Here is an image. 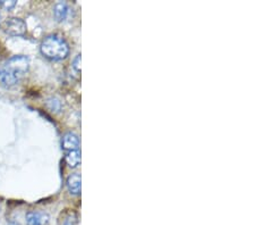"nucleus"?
<instances>
[{
  "instance_id": "obj_1",
  "label": "nucleus",
  "mask_w": 255,
  "mask_h": 225,
  "mask_svg": "<svg viewBox=\"0 0 255 225\" xmlns=\"http://www.w3.org/2000/svg\"><path fill=\"white\" fill-rule=\"evenodd\" d=\"M41 54L50 60H63L69 52L68 43L57 34L46 36L40 46Z\"/></svg>"
},
{
  "instance_id": "obj_2",
  "label": "nucleus",
  "mask_w": 255,
  "mask_h": 225,
  "mask_svg": "<svg viewBox=\"0 0 255 225\" xmlns=\"http://www.w3.org/2000/svg\"><path fill=\"white\" fill-rule=\"evenodd\" d=\"M2 67L20 80L30 68V60L26 56L23 55L14 56L8 59Z\"/></svg>"
},
{
  "instance_id": "obj_3",
  "label": "nucleus",
  "mask_w": 255,
  "mask_h": 225,
  "mask_svg": "<svg viewBox=\"0 0 255 225\" xmlns=\"http://www.w3.org/2000/svg\"><path fill=\"white\" fill-rule=\"evenodd\" d=\"M3 31L8 35L22 36L26 32V24L23 19L18 17H10L6 19V22L3 23Z\"/></svg>"
},
{
  "instance_id": "obj_4",
  "label": "nucleus",
  "mask_w": 255,
  "mask_h": 225,
  "mask_svg": "<svg viewBox=\"0 0 255 225\" xmlns=\"http://www.w3.org/2000/svg\"><path fill=\"white\" fill-rule=\"evenodd\" d=\"M61 147L67 153V151L79 150L80 147V139L75 133L68 132L64 134L63 139H61Z\"/></svg>"
},
{
  "instance_id": "obj_5",
  "label": "nucleus",
  "mask_w": 255,
  "mask_h": 225,
  "mask_svg": "<svg viewBox=\"0 0 255 225\" xmlns=\"http://www.w3.org/2000/svg\"><path fill=\"white\" fill-rule=\"evenodd\" d=\"M27 225H47L49 216L41 212H28L25 216Z\"/></svg>"
},
{
  "instance_id": "obj_6",
  "label": "nucleus",
  "mask_w": 255,
  "mask_h": 225,
  "mask_svg": "<svg viewBox=\"0 0 255 225\" xmlns=\"http://www.w3.org/2000/svg\"><path fill=\"white\" fill-rule=\"evenodd\" d=\"M81 183H82V179L79 173L71 174L67 178V181H66L67 189L72 195H75V196L81 194Z\"/></svg>"
},
{
  "instance_id": "obj_7",
  "label": "nucleus",
  "mask_w": 255,
  "mask_h": 225,
  "mask_svg": "<svg viewBox=\"0 0 255 225\" xmlns=\"http://www.w3.org/2000/svg\"><path fill=\"white\" fill-rule=\"evenodd\" d=\"M18 82H19L18 77H16L3 67H0V83H1L3 87H7V88L14 87V85L18 83Z\"/></svg>"
},
{
  "instance_id": "obj_8",
  "label": "nucleus",
  "mask_w": 255,
  "mask_h": 225,
  "mask_svg": "<svg viewBox=\"0 0 255 225\" xmlns=\"http://www.w3.org/2000/svg\"><path fill=\"white\" fill-rule=\"evenodd\" d=\"M68 5L64 1H59L57 2L55 7H53V15H55V17L57 20H59V22H63V20L66 19V17L68 16Z\"/></svg>"
},
{
  "instance_id": "obj_9",
  "label": "nucleus",
  "mask_w": 255,
  "mask_h": 225,
  "mask_svg": "<svg viewBox=\"0 0 255 225\" xmlns=\"http://www.w3.org/2000/svg\"><path fill=\"white\" fill-rule=\"evenodd\" d=\"M65 161L67 163V165L69 167H76L77 165H80L81 163V151L80 150H73V151H67L66 153V157Z\"/></svg>"
},
{
  "instance_id": "obj_10",
  "label": "nucleus",
  "mask_w": 255,
  "mask_h": 225,
  "mask_svg": "<svg viewBox=\"0 0 255 225\" xmlns=\"http://www.w3.org/2000/svg\"><path fill=\"white\" fill-rule=\"evenodd\" d=\"M47 107L51 110V112H55V113H58L59 110L61 109V102L59 99H57V98H49L46 102Z\"/></svg>"
},
{
  "instance_id": "obj_11",
  "label": "nucleus",
  "mask_w": 255,
  "mask_h": 225,
  "mask_svg": "<svg viewBox=\"0 0 255 225\" xmlns=\"http://www.w3.org/2000/svg\"><path fill=\"white\" fill-rule=\"evenodd\" d=\"M16 3H17V2H16L15 0H9V1H6V0H1V1H0V7L5 8V9H7V10H10L16 6Z\"/></svg>"
},
{
  "instance_id": "obj_12",
  "label": "nucleus",
  "mask_w": 255,
  "mask_h": 225,
  "mask_svg": "<svg viewBox=\"0 0 255 225\" xmlns=\"http://www.w3.org/2000/svg\"><path fill=\"white\" fill-rule=\"evenodd\" d=\"M76 224H77V218L74 213H72V214H69L67 218L65 219L63 225H76Z\"/></svg>"
},
{
  "instance_id": "obj_13",
  "label": "nucleus",
  "mask_w": 255,
  "mask_h": 225,
  "mask_svg": "<svg viewBox=\"0 0 255 225\" xmlns=\"http://www.w3.org/2000/svg\"><path fill=\"white\" fill-rule=\"evenodd\" d=\"M73 67L76 72H81V55H77L73 61Z\"/></svg>"
},
{
  "instance_id": "obj_14",
  "label": "nucleus",
  "mask_w": 255,
  "mask_h": 225,
  "mask_svg": "<svg viewBox=\"0 0 255 225\" xmlns=\"http://www.w3.org/2000/svg\"><path fill=\"white\" fill-rule=\"evenodd\" d=\"M0 24H1V15H0Z\"/></svg>"
}]
</instances>
